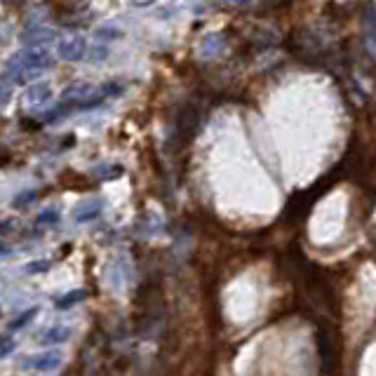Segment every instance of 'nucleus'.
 Segmentation results:
<instances>
[{"label": "nucleus", "instance_id": "1", "mask_svg": "<svg viewBox=\"0 0 376 376\" xmlns=\"http://www.w3.org/2000/svg\"><path fill=\"white\" fill-rule=\"evenodd\" d=\"M54 66V57L47 50H21L17 54H12L5 63V76L12 83H29L31 78L40 76L43 71Z\"/></svg>", "mask_w": 376, "mask_h": 376}, {"label": "nucleus", "instance_id": "2", "mask_svg": "<svg viewBox=\"0 0 376 376\" xmlns=\"http://www.w3.org/2000/svg\"><path fill=\"white\" fill-rule=\"evenodd\" d=\"M57 57L61 61H83L87 57V40L83 36H78V34L59 40Z\"/></svg>", "mask_w": 376, "mask_h": 376}, {"label": "nucleus", "instance_id": "3", "mask_svg": "<svg viewBox=\"0 0 376 376\" xmlns=\"http://www.w3.org/2000/svg\"><path fill=\"white\" fill-rule=\"evenodd\" d=\"M63 365V353L57 348H50V350H43L38 355H31L26 360V367L29 370H36V372H54L59 370Z\"/></svg>", "mask_w": 376, "mask_h": 376}, {"label": "nucleus", "instance_id": "4", "mask_svg": "<svg viewBox=\"0 0 376 376\" xmlns=\"http://www.w3.org/2000/svg\"><path fill=\"white\" fill-rule=\"evenodd\" d=\"M57 40V31L52 26H36V29H26L21 34V43L26 45V50H45L47 43Z\"/></svg>", "mask_w": 376, "mask_h": 376}, {"label": "nucleus", "instance_id": "5", "mask_svg": "<svg viewBox=\"0 0 376 376\" xmlns=\"http://www.w3.org/2000/svg\"><path fill=\"white\" fill-rule=\"evenodd\" d=\"M54 97V90L50 83H45V80H38V83L29 85L26 94H24V99H26V103L31 108H43L45 103H50Z\"/></svg>", "mask_w": 376, "mask_h": 376}, {"label": "nucleus", "instance_id": "6", "mask_svg": "<svg viewBox=\"0 0 376 376\" xmlns=\"http://www.w3.org/2000/svg\"><path fill=\"white\" fill-rule=\"evenodd\" d=\"M71 327H66V325H54V327H50V330H45L43 334H40V343L43 346H57V343H66L68 339H71Z\"/></svg>", "mask_w": 376, "mask_h": 376}, {"label": "nucleus", "instance_id": "7", "mask_svg": "<svg viewBox=\"0 0 376 376\" xmlns=\"http://www.w3.org/2000/svg\"><path fill=\"white\" fill-rule=\"evenodd\" d=\"M101 214V203L99 200H92V203H85V205H80L78 210L73 212V219L78 223H90L94 221Z\"/></svg>", "mask_w": 376, "mask_h": 376}, {"label": "nucleus", "instance_id": "8", "mask_svg": "<svg viewBox=\"0 0 376 376\" xmlns=\"http://www.w3.org/2000/svg\"><path fill=\"white\" fill-rule=\"evenodd\" d=\"M85 299H87V292H85V290H73V292L61 294V297L54 301V306H57L59 310H66V308L76 306V303L85 301Z\"/></svg>", "mask_w": 376, "mask_h": 376}, {"label": "nucleus", "instance_id": "9", "mask_svg": "<svg viewBox=\"0 0 376 376\" xmlns=\"http://www.w3.org/2000/svg\"><path fill=\"white\" fill-rule=\"evenodd\" d=\"M59 210H54V207H50V210H43L36 217V226H54V223L59 221Z\"/></svg>", "mask_w": 376, "mask_h": 376}, {"label": "nucleus", "instance_id": "10", "mask_svg": "<svg viewBox=\"0 0 376 376\" xmlns=\"http://www.w3.org/2000/svg\"><path fill=\"white\" fill-rule=\"evenodd\" d=\"M36 315H38V308H29V310H24L21 315H17V317H14L12 322H10V330H12V332L24 330V327H26V325H29L31 320H34Z\"/></svg>", "mask_w": 376, "mask_h": 376}, {"label": "nucleus", "instance_id": "11", "mask_svg": "<svg viewBox=\"0 0 376 376\" xmlns=\"http://www.w3.org/2000/svg\"><path fill=\"white\" fill-rule=\"evenodd\" d=\"M52 268V261L50 259H40V261H31L26 266V273H45V270Z\"/></svg>", "mask_w": 376, "mask_h": 376}, {"label": "nucleus", "instance_id": "12", "mask_svg": "<svg viewBox=\"0 0 376 376\" xmlns=\"http://www.w3.org/2000/svg\"><path fill=\"white\" fill-rule=\"evenodd\" d=\"M14 348H17V341L10 339V337H0V360L7 357V355H12Z\"/></svg>", "mask_w": 376, "mask_h": 376}, {"label": "nucleus", "instance_id": "13", "mask_svg": "<svg viewBox=\"0 0 376 376\" xmlns=\"http://www.w3.org/2000/svg\"><path fill=\"white\" fill-rule=\"evenodd\" d=\"M10 99H12V87H10V83H7V80L0 78V108L7 106V103H10Z\"/></svg>", "mask_w": 376, "mask_h": 376}, {"label": "nucleus", "instance_id": "14", "mask_svg": "<svg viewBox=\"0 0 376 376\" xmlns=\"http://www.w3.org/2000/svg\"><path fill=\"white\" fill-rule=\"evenodd\" d=\"M97 38L99 40H118L120 38V31L118 29H111V26H101V29H97Z\"/></svg>", "mask_w": 376, "mask_h": 376}, {"label": "nucleus", "instance_id": "15", "mask_svg": "<svg viewBox=\"0 0 376 376\" xmlns=\"http://www.w3.org/2000/svg\"><path fill=\"white\" fill-rule=\"evenodd\" d=\"M90 57H92V61H103L108 57V47H103V45L94 47V50L90 52Z\"/></svg>", "mask_w": 376, "mask_h": 376}, {"label": "nucleus", "instance_id": "16", "mask_svg": "<svg viewBox=\"0 0 376 376\" xmlns=\"http://www.w3.org/2000/svg\"><path fill=\"white\" fill-rule=\"evenodd\" d=\"M34 198H36V190H26V193H21V195L14 198V205H17V207H24V205H29Z\"/></svg>", "mask_w": 376, "mask_h": 376}]
</instances>
